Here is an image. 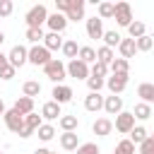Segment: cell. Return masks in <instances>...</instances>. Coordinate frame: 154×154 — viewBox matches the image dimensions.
Returning <instances> with one entry per match:
<instances>
[{"label":"cell","mask_w":154,"mask_h":154,"mask_svg":"<svg viewBox=\"0 0 154 154\" xmlns=\"http://www.w3.org/2000/svg\"><path fill=\"white\" fill-rule=\"evenodd\" d=\"M63 113H60V106L55 101H46L41 106V120H58Z\"/></svg>","instance_id":"e0dca14e"},{"label":"cell","mask_w":154,"mask_h":154,"mask_svg":"<svg viewBox=\"0 0 154 154\" xmlns=\"http://www.w3.org/2000/svg\"><path fill=\"white\" fill-rule=\"evenodd\" d=\"M46 26H48L53 34H63V31L67 29V19H65V14H60V12H53V14H48V19H46Z\"/></svg>","instance_id":"8fae6325"},{"label":"cell","mask_w":154,"mask_h":154,"mask_svg":"<svg viewBox=\"0 0 154 154\" xmlns=\"http://www.w3.org/2000/svg\"><path fill=\"white\" fill-rule=\"evenodd\" d=\"M41 123H43V120H41L38 113H29V116H24V128L31 130V132H36V128H38Z\"/></svg>","instance_id":"d590c367"},{"label":"cell","mask_w":154,"mask_h":154,"mask_svg":"<svg viewBox=\"0 0 154 154\" xmlns=\"http://www.w3.org/2000/svg\"><path fill=\"white\" fill-rule=\"evenodd\" d=\"M113 128H116L120 135H128V132L135 128V116H132L130 111H120V113L116 116V123H113Z\"/></svg>","instance_id":"ba28073f"},{"label":"cell","mask_w":154,"mask_h":154,"mask_svg":"<svg viewBox=\"0 0 154 154\" xmlns=\"http://www.w3.org/2000/svg\"><path fill=\"white\" fill-rule=\"evenodd\" d=\"M89 75H91V77H101V79H106V77H108V67L101 65V63H91V65H89Z\"/></svg>","instance_id":"8d00e7d4"},{"label":"cell","mask_w":154,"mask_h":154,"mask_svg":"<svg viewBox=\"0 0 154 154\" xmlns=\"http://www.w3.org/2000/svg\"><path fill=\"white\" fill-rule=\"evenodd\" d=\"M2 41H5V34H2V31H0V46H2Z\"/></svg>","instance_id":"681fc988"},{"label":"cell","mask_w":154,"mask_h":154,"mask_svg":"<svg viewBox=\"0 0 154 154\" xmlns=\"http://www.w3.org/2000/svg\"><path fill=\"white\" fill-rule=\"evenodd\" d=\"M75 152H77V154H101V149H99L96 142H84V144H79Z\"/></svg>","instance_id":"f35d334b"},{"label":"cell","mask_w":154,"mask_h":154,"mask_svg":"<svg viewBox=\"0 0 154 154\" xmlns=\"http://www.w3.org/2000/svg\"><path fill=\"white\" fill-rule=\"evenodd\" d=\"M51 101H55L58 106H63V103H70L72 101V96H75V91L67 87V84H55L53 87V91H51Z\"/></svg>","instance_id":"9c48e42d"},{"label":"cell","mask_w":154,"mask_h":154,"mask_svg":"<svg viewBox=\"0 0 154 154\" xmlns=\"http://www.w3.org/2000/svg\"><path fill=\"white\" fill-rule=\"evenodd\" d=\"M46 19H48V10H46V5H34L26 14H24V22H26V29H43V24H46Z\"/></svg>","instance_id":"6da1fadb"},{"label":"cell","mask_w":154,"mask_h":154,"mask_svg":"<svg viewBox=\"0 0 154 154\" xmlns=\"http://www.w3.org/2000/svg\"><path fill=\"white\" fill-rule=\"evenodd\" d=\"M84 82H87L89 91H94V94H99V91L103 89V79H101V77H91V75H89V77H87Z\"/></svg>","instance_id":"60d3db41"},{"label":"cell","mask_w":154,"mask_h":154,"mask_svg":"<svg viewBox=\"0 0 154 154\" xmlns=\"http://www.w3.org/2000/svg\"><path fill=\"white\" fill-rule=\"evenodd\" d=\"M5 65H7V53L0 51V67H5Z\"/></svg>","instance_id":"7dc6e473"},{"label":"cell","mask_w":154,"mask_h":154,"mask_svg":"<svg viewBox=\"0 0 154 154\" xmlns=\"http://www.w3.org/2000/svg\"><path fill=\"white\" fill-rule=\"evenodd\" d=\"M137 96H140L142 103H149L152 106V101H154V84L152 82H142L137 87Z\"/></svg>","instance_id":"44dd1931"},{"label":"cell","mask_w":154,"mask_h":154,"mask_svg":"<svg viewBox=\"0 0 154 154\" xmlns=\"http://www.w3.org/2000/svg\"><path fill=\"white\" fill-rule=\"evenodd\" d=\"M101 111H106L108 116H118V113L123 111V99H120V96H116V94L103 96V108H101Z\"/></svg>","instance_id":"4fadbf2b"},{"label":"cell","mask_w":154,"mask_h":154,"mask_svg":"<svg viewBox=\"0 0 154 154\" xmlns=\"http://www.w3.org/2000/svg\"><path fill=\"white\" fill-rule=\"evenodd\" d=\"M113 17H116V22H118V26H130V22H132V7H130V2H125V0H120V2H113Z\"/></svg>","instance_id":"277c9868"},{"label":"cell","mask_w":154,"mask_h":154,"mask_svg":"<svg viewBox=\"0 0 154 154\" xmlns=\"http://www.w3.org/2000/svg\"><path fill=\"white\" fill-rule=\"evenodd\" d=\"M72 7V0H55V12H60V14H65L67 10Z\"/></svg>","instance_id":"f6af8a7d"},{"label":"cell","mask_w":154,"mask_h":154,"mask_svg":"<svg viewBox=\"0 0 154 154\" xmlns=\"http://www.w3.org/2000/svg\"><path fill=\"white\" fill-rule=\"evenodd\" d=\"M14 12V2L12 0H0V17H10Z\"/></svg>","instance_id":"7bdbcfd3"},{"label":"cell","mask_w":154,"mask_h":154,"mask_svg":"<svg viewBox=\"0 0 154 154\" xmlns=\"http://www.w3.org/2000/svg\"><path fill=\"white\" fill-rule=\"evenodd\" d=\"M65 75L67 77H75V79H87L89 77V65H84L82 60H70L67 65H65Z\"/></svg>","instance_id":"8992f818"},{"label":"cell","mask_w":154,"mask_h":154,"mask_svg":"<svg viewBox=\"0 0 154 154\" xmlns=\"http://www.w3.org/2000/svg\"><path fill=\"white\" fill-rule=\"evenodd\" d=\"M60 51H63V55H65V58L75 60V58H77V51H79V46H77V41H75V38H67V41H63Z\"/></svg>","instance_id":"f546056e"},{"label":"cell","mask_w":154,"mask_h":154,"mask_svg":"<svg viewBox=\"0 0 154 154\" xmlns=\"http://www.w3.org/2000/svg\"><path fill=\"white\" fill-rule=\"evenodd\" d=\"M152 46H154V38H152L149 34L135 38V48H137V53H147V51H152Z\"/></svg>","instance_id":"e575fe53"},{"label":"cell","mask_w":154,"mask_h":154,"mask_svg":"<svg viewBox=\"0 0 154 154\" xmlns=\"http://www.w3.org/2000/svg\"><path fill=\"white\" fill-rule=\"evenodd\" d=\"M12 111H17L19 116H29V113H34V99L19 96V99L14 101V106H12Z\"/></svg>","instance_id":"7402d4cb"},{"label":"cell","mask_w":154,"mask_h":154,"mask_svg":"<svg viewBox=\"0 0 154 154\" xmlns=\"http://www.w3.org/2000/svg\"><path fill=\"white\" fill-rule=\"evenodd\" d=\"M58 125H60L63 132H75L77 125H79V120H77V116H60L58 118Z\"/></svg>","instance_id":"4316f807"},{"label":"cell","mask_w":154,"mask_h":154,"mask_svg":"<svg viewBox=\"0 0 154 154\" xmlns=\"http://www.w3.org/2000/svg\"><path fill=\"white\" fill-rule=\"evenodd\" d=\"M0 154H2V149H0Z\"/></svg>","instance_id":"f907efd6"},{"label":"cell","mask_w":154,"mask_h":154,"mask_svg":"<svg viewBox=\"0 0 154 154\" xmlns=\"http://www.w3.org/2000/svg\"><path fill=\"white\" fill-rule=\"evenodd\" d=\"M113 17V2H99V19H111Z\"/></svg>","instance_id":"ab89813d"},{"label":"cell","mask_w":154,"mask_h":154,"mask_svg":"<svg viewBox=\"0 0 154 154\" xmlns=\"http://www.w3.org/2000/svg\"><path fill=\"white\" fill-rule=\"evenodd\" d=\"M128 79H130V75H111V77H106V79H103V87H108V91L118 96L120 91H125Z\"/></svg>","instance_id":"52a82bcc"},{"label":"cell","mask_w":154,"mask_h":154,"mask_svg":"<svg viewBox=\"0 0 154 154\" xmlns=\"http://www.w3.org/2000/svg\"><path fill=\"white\" fill-rule=\"evenodd\" d=\"M60 137V147L65 149V152H75L77 147H79V135L77 132H63V135H58Z\"/></svg>","instance_id":"ac0fdd59"},{"label":"cell","mask_w":154,"mask_h":154,"mask_svg":"<svg viewBox=\"0 0 154 154\" xmlns=\"http://www.w3.org/2000/svg\"><path fill=\"white\" fill-rule=\"evenodd\" d=\"M43 75L53 82V84H63L65 82V63L63 60H58V58H53L48 65H43Z\"/></svg>","instance_id":"7a4b0ae2"},{"label":"cell","mask_w":154,"mask_h":154,"mask_svg":"<svg viewBox=\"0 0 154 154\" xmlns=\"http://www.w3.org/2000/svg\"><path fill=\"white\" fill-rule=\"evenodd\" d=\"M38 94H41V84H38L36 79H26V82L22 84V96L34 99V96H38Z\"/></svg>","instance_id":"484cf974"},{"label":"cell","mask_w":154,"mask_h":154,"mask_svg":"<svg viewBox=\"0 0 154 154\" xmlns=\"http://www.w3.org/2000/svg\"><path fill=\"white\" fill-rule=\"evenodd\" d=\"M77 60H82L84 65H91V63H96V51H94L91 46H79V51H77Z\"/></svg>","instance_id":"d4e9b609"},{"label":"cell","mask_w":154,"mask_h":154,"mask_svg":"<svg viewBox=\"0 0 154 154\" xmlns=\"http://www.w3.org/2000/svg\"><path fill=\"white\" fill-rule=\"evenodd\" d=\"M113 154H135V144H132L130 140H120V142L116 144Z\"/></svg>","instance_id":"74e56055"},{"label":"cell","mask_w":154,"mask_h":154,"mask_svg":"<svg viewBox=\"0 0 154 154\" xmlns=\"http://www.w3.org/2000/svg\"><path fill=\"white\" fill-rule=\"evenodd\" d=\"M53 58H51V53L38 43V46H31V48H26V63H31V65H36V67H43V65H48Z\"/></svg>","instance_id":"3957f363"},{"label":"cell","mask_w":154,"mask_h":154,"mask_svg":"<svg viewBox=\"0 0 154 154\" xmlns=\"http://www.w3.org/2000/svg\"><path fill=\"white\" fill-rule=\"evenodd\" d=\"M91 132H94L96 137H108V135L113 132V120H111V118H96L94 125H91Z\"/></svg>","instance_id":"7c38bea8"},{"label":"cell","mask_w":154,"mask_h":154,"mask_svg":"<svg viewBox=\"0 0 154 154\" xmlns=\"http://www.w3.org/2000/svg\"><path fill=\"white\" fill-rule=\"evenodd\" d=\"M101 38H103V46L113 51V48H118V43H120L123 36H120L118 31H113V29H103V36H101Z\"/></svg>","instance_id":"cb8c5ba5"},{"label":"cell","mask_w":154,"mask_h":154,"mask_svg":"<svg viewBox=\"0 0 154 154\" xmlns=\"http://www.w3.org/2000/svg\"><path fill=\"white\" fill-rule=\"evenodd\" d=\"M113 58H116V53L111 51V48H106V46H101V48H96V63H101V65H111L113 63Z\"/></svg>","instance_id":"4dcf8cb0"},{"label":"cell","mask_w":154,"mask_h":154,"mask_svg":"<svg viewBox=\"0 0 154 154\" xmlns=\"http://www.w3.org/2000/svg\"><path fill=\"white\" fill-rule=\"evenodd\" d=\"M43 36H46L43 29H26V31H24V38H26L31 46H38V43L43 41Z\"/></svg>","instance_id":"836d02e7"},{"label":"cell","mask_w":154,"mask_h":154,"mask_svg":"<svg viewBox=\"0 0 154 154\" xmlns=\"http://www.w3.org/2000/svg\"><path fill=\"white\" fill-rule=\"evenodd\" d=\"M84 108H87L89 113H99V111L103 108V96H101V94L89 91V94L84 96Z\"/></svg>","instance_id":"2e32d148"},{"label":"cell","mask_w":154,"mask_h":154,"mask_svg":"<svg viewBox=\"0 0 154 154\" xmlns=\"http://www.w3.org/2000/svg\"><path fill=\"white\" fill-rule=\"evenodd\" d=\"M137 147H140V154H154V137L149 135V137H147L144 142H140Z\"/></svg>","instance_id":"b9f144b4"},{"label":"cell","mask_w":154,"mask_h":154,"mask_svg":"<svg viewBox=\"0 0 154 154\" xmlns=\"http://www.w3.org/2000/svg\"><path fill=\"white\" fill-rule=\"evenodd\" d=\"M84 0H72V7L65 12V19L67 22H79V19H84Z\"/></svg>","instance_id":"5bb4252c"},{"label":"cell","mask_w":154,"mask_h":154,"mask_svg":"<svg viewBox=\"0 0 154 154\" xmlns=\"http://www.w3.org/2000/svg\"><path fill=\"white\" fill-rule=\"evenodd\" d=\"M36 135H38L41 142H51V140L55 137V128H53L51 123H41V125L36 128Z\"/></svg>","instance_id":"83f0119b"},{"label":"cell","mask_w":154,"mask_h":154,"mask_svg":"<svg viewBox=\"0 0 154 154\" xmlns=\"http://www.w3.org/2000/svg\"><path fill=\"white\" fill-rule=\"evenodd\" d=\"M51 154H53V152H51Z\"/></svg>","instance_id":"816d5d0a"},{"label":"cell","mask_w":154,"mask_h":154,"mask_svg":"<svg viewBox=\"0 0 154 154\" xmlns=\"http://www.w3.org/2000/svg\"><path fill=\"white\" fill-rule=\"evenodd\" d=\"M118 51H120V58H123V60H130V58H135V53H137V48H135V41H132V38H120Z\"/></svg>","instance_id":"ffe728a7"},{"label":"cell","mask_w":154,"mask_h":154,"mask_svg":"<svg viewBox=\"0 0 154 154\" xmlns=\"http://www.w3.org/2000/svg\"><path fill=\"white\" fill-rule=\"evenodd\" d=\"M34 154H51V149L48 147H38V149H34Z\"/></svg>","instance_id":"bcb514c9"},{"label":"cell","mask_w":154,"mask_h":154,"mask_svg":"<svg viewBox=\"0 0 154 154\" xmlns=\"http://www.w3.org/2000/svg\"><path fill=\"white\" fill-rule=\"evenodd\" d=\"M128 34H130V38L135 41V38H140V36H144L147 34V26H144V22H130V26H128Z\"/></svg>","instance_id":"d6a6232c"},{"label":"cell","mask_w":154,"mask_h":154,"mask_svg":"<svg viewBox=\"0 0 154 154\" xmlns=\"http://www.w3.org/2000/svg\"><path fill=\"white\" fill-rule=\"evenodd\" d=\"M5 111H7V108H5V101H2V99H0V116H2V113H5Z\"/></svg>","instance_id":"c3c4849f"},{"label":"cell","mask_w":154,"mask_h":154,"mask_svg":"<svg viewBox=\"0 0 154 154\" xmlns=\"http://www.w3.org/2000/svg\"><path fill=\"white\" fill-rule=\"evenodd\" d=\"M2 118H5V128L10 130V132H19L22 128H24V116H19L17 111H5L2 113Z\"/></svg>","instance_id":"30bf717a"},{"label":"cell","mask_w":154,"mask_h":154,"mask_svg":"<svg viewBox=\"0 0 154 154\" xmlns=\"http://www.w3.org/2000/svg\"><path fill=\"white\" fill-rule=\"evenodd\" d=\"M14 72H17V70H14L12 65H5V67H0V79H5V82H10V79L14 77Z\"/></svg>","instance_id":"ee69618b"},{"label":"cell","mask_w":154,"mask_h":154,"mask_svg":"<svg viewBox=\"0 0 154 154\" xmlns=\"http://www.w3.org/2000/svg\"><path fill=\"white\" fill-rule=\"evenodd\" d=\"M132 116L137 118V120H149L152 118V106L149 103H135V111H132Z\"/></svg>","instance_id":"1f68e13d"},{"label":"cell","mask_w":154,"mask_h":154,"mask_svg":"<svg viewBox=\"0 0 154 154\" xmlns=\"http://www.w3.org/2000/svg\"><path fill=\"white\" fill-rule=\"evenodd\" d=\"M108 72H111V75H130V60L113 58V63L108 65Z\"/></svg>","instance_id":"603a6c76"},{"label":"cell","mask_w":154,"mask_h":154,"mask_svg":"<svg viewBox=\"0 0 154 154\" xmlns=\"http://www.w3.org/2000/svg\"><path fill=\"white\" fill-rule=\"evenodd\" d=\"M41 46H43L48 53H53V51H60V46H63V38H60V34H53V31H48V34L43 36Z\"/></svg>","instance_id":"d6986e66"},{"label":"cell","mask_w":154,"mask_h":154,"mask_svg":"<svg viewBox=\"0 0 154 154\" xmlns=\"http://www.w3.org/2000/svg\"><path fill=\"white\" fill-rule=\"evenodd\" d=\"M87 36H89V38H101V36H103V22H101L96 14L87 19Z\"/></svg>","instance_id":"9a60e30c"},{"label":"cell","mask_w":154,"mask_h":154,"mask_svg":"<svg viewBox=\"0 0 154 154\" xmlns=\"http://www.w3.org/2000/svg\"><path fill=\"white\" fill-rule=\"evenodd\" d=\"M128 135H130L128 140H130L132 144H140V142H144V140L149 137V132H147V128H144V125H135V128H132Z\"/></svg>","instance_id":"f1b7e54d"},{"label":"cell","mask_w":154,"mask_h":154,"mask_svg":"<svg viewBox=\"0 0 154 154\" xmlns=\"http://www.w3.org/2000/svg\"><path fill=\"white\" fill-rule=\"evenodd\" d=\"M7 65H12L14 70H19L22 65H26V46H12L7 53Z\"/></svg>","instance_id":"5b68a950"}]
</instances>
